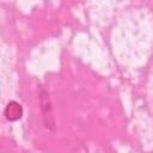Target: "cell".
Returning <instances> with one entry per match:
<instances>
[{"label":"cell","instance_id":"1","mask_svg":"<svg viewBox=\"0 0 153 153\" xmlns=\"http://www.w3.org/2000/svg\"><path fill=\"white\" fill-rule=\"evenodd\" d=\"M39 108H41L42 118H43V123L45 128L48 130L54 131L56 123H55V116L53 111V104L50 100L49 92L43 87H41L39 90Z\"/></svg>","mask_w":153,"mask_h":153},{"label":"cell","instance_id":"2","mask_svg":"<svg viewBox=\"0 0 153 153\" xmlns=\"http://www.w3.org/2000/svg\"><path fill=\"white\" fill-rule=\"evenodd\" d=\"M4 115L10 122H16L20 120L23 116V106L18 102L11 100L4 110Z\"/></svg>","mask_w":153,"mask_h":153}]
</instances>
